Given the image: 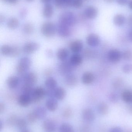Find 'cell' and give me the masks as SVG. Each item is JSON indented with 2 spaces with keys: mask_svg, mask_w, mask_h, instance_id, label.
Segmentation results:
<instances>
[{
  "mask_svg": "<svg viewBox=\"0 0 132 132\" xmlns=\"http://www.w3.org/2000/svg\"><path fill=\"white\" fill-rule=\"evenodd\" d=\"M69 52L67 49L63 48H60L57 53V56L60 61H66L69 56Z\"/></svg>",
  "mask_w": 132,
  "mask_h": 132,
  "instance_id": "cell-20",
  "label": "cell"
},
{
  "mask_svg": "<svg viewBox=\"0 0 132 132\" xmlns=\"http://www.w3.org/2000/svg\"><path fill=\"white\" fill-rule=\"evenodd\" d=\"M21 132H31L29 130H26V129H25V130H22V131Z\"/></svg>",
  "mask_w": 132,
  "mask_h": 132,
  "instance_id": "cell-57",
  "label": "cell"
},
{
  "mask_svg": "<svg viewBox=\"0 0 132 132\" xmlns=\"http://www.w3.org/2000/svg\"><path fill=\"white\" fill-rule=\"evenodd\" d=\"M127 109H128V111L129 112L130 114H132V105H128V106Z\"/></svg>",
  "mask_w": 132,
  "mask_h": 132,
  "instance_id": "cell-51",
  "label": "cell"
},
{
  "mask_svg": "<svg viewBox=\"0 0 132 132\" xmlns=\"http://www.w3.org/2000/svg\"><path fill=\"white\" fill-rule=\"evenodd\" d=\"M5 110V105L4 103L1 102L0 103V113L1 114L3 113L4 111Z\"/></svg>",
  "mask_w": 132,
  "mask_h": 132,
  "instance_id": "cell-46",
  "label": "cell"
},
{
  "mask_svg": "<svg viewBox=\"0 0 132 132\" xmlns=\"http://www.w3.org/2000/svg\"><path fill=\"white\" fill-rule=\"evenodd\" d=\"M83 44L81 40L77 39L72 41L69 44V48L73 52L78 53L82 51Z\"/></svg>",
  "mask_w": 132,
  "mask_h": 132,
  "instance_id": "cell-12",
  "label": "cell"
},
{
  "mask_svg": "<svg viewBox=\"0 0 132 132\" xmlns=\"http://www.w3.org/2000/svg\"><path fill=\"white\" fill-rule=\"evenodd\" d=\"M104 1L108 3H111V2H113L114 0H104Z\"/></svg>",
  "mask_w": 132,
  "mask_h": 132,
  "instance_id": "cell-56",
  "label": "cell"
},
{
  "mask_svg": "<svg viewBox=\"0 0 132 132\" xmlns=\"http://www.w3.org/2000/svg\"><path fill=\"white\" fill-rule=\"evenodd\" d=\"M129 38V40L132 42V29L129 31L128 35Z\"/></svg>",
  "mask_w": 132,
  "mask_h": 132,
  "instance_id": "cell-50",
  "label": "cell"
},
{
  "mask_svg": "<svg viewBox=\"0 0 132 132\" xmlns=\"http://www.w3.org/2000/svg\"><path fill=\"white\" fill-rule=\"evenodd\" d=\"M108 132H124V131L121 128L118 126H115L111 128Z\"/></svg>",
  "mask_w": 132,
  "mask_h": 132,
  "instance_id": "cell-43",
  "label": "cell"
},
{
  "mask_svg": "<svg viewBox=\"0 0 132 132\" xmlns=\"http://www.w3.org/2000/svg\"><path fill=\"white\" fill-rule=\"evenodd\" d=\"M57 99L51 97L48 98L45 102L46 109L50 112L55 111L58 107V102Z\"/></svg>",
  "mask_w": 132,
  "mask_h": 132,
  "instance_id": "cell-17",
  "label": "cell"
},
{
  "mask_svg": "<svg viewBox=\"0 0 132 132\" xmlns=\"http://www.w3.org/2000/svg\"><path fill=\"white\" fill-rule=\"evenodd\" d=\"M98 11L97 9L94 6H89L84 9V14L87 18L90 19H94L97 15Z\"/></svg>",
  "mask_w": 132,
  "mask_h": 132,
  "instance_id": "cell-14",
  "label": "cell"
},
{
  "mask_svg": "<svg viewBox=\"0 0 132 132\" xmlns=\"http://www.w3.org/2000/svg\"><path fill=\"white\" fill-rule=\"evenodd\" d=\"M19 81V79L18 77L15 76H11L7 80V85L11 89H15L18 85Z\"/></svg>",
  "mask_w": 132,
  "mask_h": 132,
  "instance_id": "cell-23",
  "label": "cell"
},
{
  "mask_svg": "<svg viewBox=\"0 0 132 132\" xmlns=\"http://www.w3.org/2000/svg\"><path fill=\"white\" fill-rule=\"evenodd\" d=\"M42 34L46 37H52L57 31V27L53 22H44L41 28Z\"/></svg>",
  "mask_w": 132,
  "mask_h": 132,
  "instance_id": "cell-2",
  "label": "cell"
},
{
  "mask_svg": "<svg viewBox=\"0 0 132 132\" xmlns=\"http://www.w3.org/2000/svg\"><path fill=\"white\" fill-rule=\"evenodd\" d=\"M73 114V112L72 109L69 107L64 109L62 112L63 117L66 119L72 117Z\"/></svg>",
  "mask_w": 132,
  "mask_h": 132,
  "instance_id": "cell-39",
  "label": "cell"
},
{
  "mask_svg": "<svg viewBox=\"0 0 132 132\" xmlns=\"http://www.w3.org/2000/svg\"><path fill=\"white\" fill-rule=\"evenodd\" d=\"M109 99L111 102L113 103H116L118 102L119 97L116 93L112 92L109 95Z\"/></svg>",
  "mask_w": 132,
  "mask_h": 132,
  "instance_id": "cell-41",
  "label": "cell"
},
{
  "mask_svg": "<svg viewBox=\"0 0 132 132\" xmlns=\"http://www.w3.org/2000/svg\"><path fill=\"white\" fill-rule=\"evenodd\" d=\"M3 128V124L2 122V121H1V122H0V130H2V128Z\"/></svg>",
  "mask_w": 132,
  "mask_h": 132,
  "instance_id": "cell-54",
  "label": "cell"
},
{
  "mask_svg": "<svg viewBox=\"0 0 132 132\" xmlns=\"http://www.w3.org/2000/svg\"><path fill=\"white\" fill-rule=\"evenodd\" d=\"M18 103L20 106L26 107L32 103V99L29 95L22 93L18 98Z\"/></svg>",
  "mask_w": 132,
  "mask_h": 132,
  "instance_id": "cell-13",
  "label": "cell"
},
{
  "mask_svg": "<svg viewBox=\"0 0 132 132\" xmlns=\"http://www.w3.org/2000/svg\"><path fill=\"white\" fill-rule=\"evenodd\" d=\"M19 24V21L15 18H10L7 21V26L10 29H15L18 27Z\"/></svg>",
  "mask_w": 132,
  "mask_h": 132,
  "instance_id": "cell-30",
  "label": "cell"
},
{
  "mask_svg": "<svg viewBox=\"0 0 132 132\" xmlns=\"http://www.w3.org/2000/svg\"><path fill=\"white\" fill-rule=\"evenodd\" d=\"M31 60L27 57H23L19 60L16 67L17 72L20 75L24 74L31 65Z\"/></svg>",
  "mask_w": 132,
  "mask_h": 132,
  "instance_id": "cell-4",
  "label": "cell"
},
{
  "mask_svg": "<svg viewBox=\"0 0 132 132\" xmlns=\"http://www.w3.org/2000/svg\"><path fill=\"white\" fill-rule=\"evenodd\" d=\"M122 71L124 73H130L132 72V64H127L124 65L122 67Z\"/></svg>",
  "mask_w": 132,
  "mask_h": 132,
  "instance_id": "cell-42",
  "label": "cell"
},
{
  "mask_svg": "<svg viewBox=\"0 0 132 132\" xmlns=\"http://www.w3.org/2000/svg\"><path fill=\"white\" fill-rule=\"evenodd\" d=\"M53 54V53L52 50H49L46 51V55L49 57H52V56Z\"/></svg>",
  "mask_w": 132,
  "mask_h": 132,
  "instance_id": "cell-49",
  "label": "cell"
},
{
  "mask_svg": "<svg viewBox=\"0 0 132 132\" xmlns=\"http://www.w3.org/2000/svg\"><path fill=\"white\" fill-rule=\"evenodd\" d=\"M46 95V91L41 87H37L34 88L30 96L32 103H36L41 101Z\"/></svg>",
  "mask_w": 132,
  "mask_h": 132,
  "instance_id": "cell-5",
  "label": "cell"
},
{
  "mask_svg": "<svg viewBox=\"0 0 132 132\" xmlns=\"http://www.w3.org/2000/svg\"><path fill=\"white\" fill-rule=\"evenodd\" d=\"M45 73H46V75H50L52 73V71L50 70H48L46 71Z\"/></svg>",
  "mask_w": 132,
  "mask_h": 132,
  "instance_id": "cell-55",
  "label": "cell"
},
{
  "mask_svg": "<svg viewBox=\"0 0 132 132\" xmlns=\"http://www.w3.org/2000/svg\"><path fill=\"white\" fill-rule=\"evenodd\" d=\"M57 81L53 77L48 78L45 81V85L48 90H54L57 86Z\"/></svg>",
  "mask_w": 132,
  "mask_h": 132,
  "instance_id": "cell-25",
  "label": "cell"
},
{
  "mask_svg": "<svg viewBox=\"0 0 132 132\" xmlns=\"http://www.w3.org/2000/svg\"><path fill=\"white\" fill-rule=\"evenodd\" d=\"M39 48L40 45L38 43L31 42L27 43L24 45L23 51L26 54H32L38 50Z\"/></svg>",
  "mask_w": 132,
  "mask_h": 132,
  "instance_id": "cell-7",
  "label": "cell"
},
{
  "mask_svg": "<svg viewBox=\"0 0 132 132\" xmlns=\"http://www.w3.org/2000/svg\"><path fill=\"white\" fill-rule=\"evenodd\" d=\"M70 27L59 23L57 27V32L60 36L63 38L68 37L71 34Z\"/></svg>",
  "mask_w": 132,
  "mask_h": 132,
  "instance_id": "cell-15",
  "label": "cell"
},
{
  "mask_svg": "<svg viewBox=\"0 0 132 132\" xmlns=\"http://www.w3.org/2000/svg\"><path fill=\"white\" fill-rule=\"evenodd\" d=\"M24 84L33 87L38 80V77L35 73L30 72L26 74L23 78Z\"/></svg>",
  "mask_w": 132,
  "mask_h": 132,
  "instance_id": "cell-6",
  "label": "cell"
},
{
  "mask_svg": "<svg viewBox=\"0 0 132 132\" xmlns=\"http://www.w3.org/2000/svg\"><path fill=\"white\" fill-rule=\"evenodd\" d=\"M128 24L130 26H132V15L129 17L128 19Z\"/></svg>",
  "mask_w": 132,
  "mask_h": 132,
  "instance_id": "cell-48",
  "label": "cell"
},
{
  "mask_svg": "<svg viewBox=\"0 0 132 132\" xmlns=\"http://www.w3.org/2000/svg\"><path fill=\"white\" fill-rule=\"evenodd\" d=\"M129 0H116V1L119 4L121 5H125L127 4Z\"/></svg>",
  "mask_w": 132,
  "mask_h": 132,
  "instance_id": "cell-45",
  "label": "cell"
},
{
  "mask_svg": "<svg viewBox=\"0 0 132 132\" xmlns=\"http://www.w3.org/2000/svg\"><path fill=\"white\" fill-rule=\"evenodd\" d=\"M121 98L125 103L128 104L132 103V91L129 90L123 91L121 94Z\"/></svg>",
  "mask_w": 132,
  "mask_h": 132,
  "instance_id": "cell-29",
  "label": "cell"
},
{
  "mask_svg": "<svg viewBox=\"0 0 132 132\" xmlns=\"http://www.w3.org/2000/svg\"><path fill=\"white\" fill-rule=\"evenodd\" d=\"M72 0H54L56 7L61 9L71 6Z\"/></svg>",
  "mask_w": 132,
  "mask_h": 132,
  "instance_id": "cell-28",
  "label": "cell"
},
{
  "mask_svg": "<svg viewBox=\"0 0 132 132\" xmlns=\"http://www.w3.org/2000/svg\"><path fill=\"white\" fill-rule=\"evenodd\" d=\"M18 119V118L15 115H11L7 118V120H6V123L8 126H14L16 125Z\"/></svg>",
  "mask_w": 132,
  "mask_h": 132,
  "instance_id": "cell-35",
  "label": "cell"
},
{
  "mask_svg": "<svg viewBox=\"0 0 132 132\" xmlns=\"http://www.w3.org/2000/svg\"><path fill=\"white\" fill-rule=\"evenodd\" d=\"M27 119L28 121L31 124L35 123L38 120L33 111L28 113L27 116Z\"/></svg>",
  "mask_w": 132,
  "mask_h": 132,
  "instance_id": "cell-38",
  "label": "cell"
},
{
  "mask_svg": "<svg viewBox=\"0 0 132 132\" xmlns=\"http://www.w3.org/2000/svg\"><path fill=\"white\" fill-rule=\"evenodd\" d=\"M122 58L126 61L132 60V51L129 50H126L122 53Z\"/></svg>",
  "mask_w": 132,
  "mask_h": 132,
  "instance_id": "cell-36",
  "label": "cell"
},
{
  "mask_svg": "<svg viewBox=\"0 0 132 132\" xmlns=\"http://www.w3.org/2000/svg\"><path fill=\"white\" fill-rule=\"evenodd\" d=\"M76 18L72 12L66 11L61 14L59 18V23L69 27L73 26L76 22Z\"/></svg>",
  "mask_w": 132,
  "mask_h": 132,
  "instance_id": "cell-1",
  "label": "cell"
},
{
  "mask_svg": "<svg viewBox=\"0 0 132 132\" xmlns=\"http://www.w3.org/2000/svg\"><path fill=\"white\" fill-rule=\"evenodd\" d=\"M97 111L100 114L105 116L108 114L109 111V107L105 102H101L97 106Z\"/></svg>",
  "mask_w": 132,
  "mask_h": 132,
  "instance_id": "cell-27",
  "label": "cell"
},
{
  "mask_svg": "<svg viewBox=\"0 0 132 132\" xmlns=\"http://www.w3.org/2000/svg\"><path fill=\"white\" fill-rule=\"evenodd\" d=\"M1 52L3 55L15 57L19 55L20 50L18 47L5 45L1 47Z\"/></svg>",
  "mask_w": 132,
  "mask_h": 132,
  "instance_id": "cell-3",
  "label": "cell"
},
{
  "mask_svg": "<svg viewBox=\"0 0 132 132\" xmlns=\"http://www.w3.org/2000/svg\"><path fill=\"white\" fill-rule=\"evenodd\" d=\"M23 30L26 34L30 35L33 32L34 27L31 23H27L23 26Z\"/></svg>",
  "mask_w": 132,
  "mask_h": 132,
  "instance_id": "cell-37",
  "label": "cell"
},
{
  "mask_svg": "<svg viewBox=\"0 0 132 132\" xmlns=\"http://www.w3.org/2000/svg\"><path fill=\"white\" fill-rule=\"evenodd\" d=\"M124 132H132V131L130 130H129L128 129V130H126V131H125Z\"/></svg>",
  "mask_w": 132,
  "mask_h": 132,
  "instance_id": "cell-59",
  "label": "cell"
},
{
  "mask_svg": "<svg viewBox=\"0 0 132 132\" xmlns=\"http://www.w3.org/2000/svg\"><path fill=\"white\" fill-rule=\"evenodd\" d=\"M15 126L19 130L22 131L26 129L27 126V122L24 119L19 118L18 119Z\"/></svg>",
  "mask_w": 132,
  "mask_h": 132,
  "instance_id": "cell-34",
  "label": "cell"
},
{
  "mask_svg": "<svg viewBox=\"0 0 132 132\" xmlns=\"http://www.w3.org/2000/svg\"><path fill=\"white\" fill-rule=\"evenodd\" d=\"M113 21L115 25L118 26H121L125 24L126 19L123 15L118 14L114 16Z\"/></svg>",
  "mask_w": 132,
  "mask_h": 132,
  "instance_id": "cell-31",
  "label": "cell"
},
{
  "mask_svg": "<svg viewBox=\"0 0 132 132\" xmlns=\"http://www.w3.org/2000/svg\"><path fill=\"white\" fill-rule=\"evenodd\" d=\"M82 81L85 85H90L94 82L95 80V76L92 72H86L83 75Z\"/></svg>",
  "mask_w": 132,
  "mask_h": 132,
  "instance_id": "cell-19",
  "label": "cell"
},
{
  "mask_svg": "<svg viewBox=\"0 0 132 132\" xmlns=\"http://www.w3.org/2000/svg\"><path fill=\"white\" fill-rule=\"evenodd\" d=\"M64 82L67 86L74 87L77 84L78 80L77 77L74 75L69 74L65 77Z\"/></svg>",
  "mask_w": 132,
  "mask_h": 132,
  "instance_id": "cell-18",
  "label": "cell"
},
{
  "mask_svg": "<svg viewBox=\"0 0 132 132\" xmlns=\"http://www.w3.org/2000/svg\"><path fill=\"white\" fill-rule=\"evenodd\" d=\"M80 132H91L90 128L88 126H84L81 129Z\"/></svg>",
  "mask_w": 132,
  "mask_h": 132,
  "instance_id": "cell-44",
  "label": "cell"
},
{
  "mask_svg": "<svg viewBox=\"0 0 132 132\" xmlns=\"http://www.w3.org/2000/svg\"><path fill=\"white\" fill-rule=\"evenodd\" d=\"M66 95V90L63 87H59L57 88L54 90L53 92V96L56 99L59 101L63 100Z\"/></svg>",
  "mask_w": 132,
  "mask_h": 132,
  "instance_id": "cell-21",
  "label": "cell"
},
{
  "mask_svg": "<svg viewBox=\"0 0 132 132\" xmlns=\"http://www.w3.org/2000/svg\"><path fill=\"white\" fill-rule=\"evenodd\" d=\"M74 67L70 61H64L59 66V71L62 74L67 75L73 71Z\"/></svg>",
  "mask_w": 132,
  "mask_h": 132,
  "instance_id": "cell-8",
  "label": "cell"
},
{
  "mask_svg": "<svg viewBox=\"0 0 132 132\" xmlns=\"http://www.w3.org/2000/svg\"><path fill=\"white\" fill-rule=\"evenodd\" d=\"M129 6L130 9L132 10V0H130L129 2Z\"/></svg>",
  "mask_w": 132,
  "mask_h": 132,
  "instance_id": "cell-53",
  "label": "cell"
},
{
  "mask_svg": "<svg viewBox=\"0 0 132 132\" xmlns=\"http://www.w3.org/2000/svg\"><path fill=\"white\" fill-rule=\"evenodd\" d=\"M59 130L60 132H75L73 126L67 123H63L61 125Z\"/></svg>",
  "mask_w": 132,
  "mask_h": 132,
  "instance_id": "cell-33",
  "label": "cell"
},
{
  "mask_svg": "<svg viewBox=\"0 0 132 132\" xmlns=\"http://www.w3.org/2000/svg\"><path fill=\"white\" fill-rule=\"evenodd\" d=\"M4 2H7L11 4H15L18 2L19 0H2Z\"/></svg>",
  "mask_w": 132,
  "mask_h": 132,
  "instance_id": "cell-47",
  "label": "cell"
},
{
  "mask_svg": "<svg viewBox=\"0 0 132 132\" xmlns=\"http://www.w3.org/2000/svg\"><path fill=\"white\" fill-rule=\"evenodd\" d=\"M38 119H42L46 116L47 112L45 109L42 106L36 107L33 110Z\"/></svg>",
  "mask_w": 132,
  "mask_h": 132,
  "instance_id": "cell-24",
  "label": "cell"
},
{
  "mask_svg": "<svg viewBox=\"0 0 132 132\" xmlns=\"http://www.w3.org/2000/svg\"><path fill=\"white\" fill-rule=\"evenodd\" d=\"M124 84V81L120 77H116L114 78L112 81V85L114 89H119L122 87Z\"/></svg>",
  "mask_w": 132,
  "mask_h": 132,
  "instance_id": "cell-32",
  "label": "cell"
},
{
  "mask_svg": "<svg viewBox=\"0 0 132 132\" xmlns=\"http://www.w3.org/2000/svg\"><path fill=\"white\" fill-rule=\"evenodd\" d=\"M83 59L81 55L78 53L73 54L70 59L71 63L74 66H79L83 62Z\"/></svg>",
  "mask_w": 132,
  "mask_h": 132,
  "instance_id": "cell-26",
  "label": "cell"
},
{
  "mask_svg": "<svg viewBox=\"0 0 132 132\" xmlns=\"http://www.w3.org/2000/svg\"><path fill=\"white\" fill-rule=\"evenodd\" d=\"M83 5V0H72L71 6L76 9H80Z\"/></svg>",
  "mask_w": 132,
  "mask_h": 132,
  "instance_id": "cell-40",
  "label": "cell"
},
{
  "mask_svg": "<svg viewBox=\"0 0 132 132\" xmlns=\"http://www.w3.org/2000/svg\"><path fill=\"white\" fill-rule=\"evenodd\" d=\"M41 2L42 3H44V4H49V2H50L52 0H40Z\"/></svg>",
  "mask_w": 132,
  "mask_h": 132,
  "instance_id": "cell-52",
  "label": "cell"
},
{
  "mask_svg": "<svg viewBox=\"0 0 132 132\" xmlns=\"http://www.w3.org/2000/svg\"><path fill=\"white\" fill-rule=\"evenodd\" d=\"M43 126L44 130L47 132H54L56 129V125L52 119H47L43 121Z\"/></svg>",
  "mask_w": 132,
  "mask_h": 132,
  "instance_id": "cell-16",
  "label": "cell"
},
{
  "mask_svg": "<svg viewBox=\"0 0 132 132\" xmlns=\"http://www.w3.org/2000/svg\"><path fill=\"white\" fill-rule=\"evenodd\" d=\"M43 15L46 18H50L53 15L54 10L52 5L46 4L43 10Z\"/></svg>",
  "mask_w": 132,
  "mask_h": 132,
  "instance_id": "cell-22",
  "label": "cell"
},
{
  "mask_svg": "<svg viewBox=\"0 0 132 132\" xmlns=\"http://www.w3.org/2000/svg\"><path fill=\"white\" fill-rule=\"evenodd\" d=\"M25 1L28 2H32L34 0H25Z\"/></svg>",
  "mask_w": 132,
  "mask_h": 132,
  "instance_id": "cell-58",
  "label": "cell"
},
{
  "mask_svg": "<svg viewBox=\"0 0 132 132\" xmlns=\"http://www.w3.org/2000/svg\"><path fill=\"white\" fill-rule=\"evenodd\" d=\"M87 43L91 47H96L99 45L100 42V37L94 33H91L88 35L86 39Z\"/></svg>",
  "mask_w": 132,
  "mask_h": 132,
  "instance_id": "cell-10",
  "label": "cell"
},
{
  "mask_svg": "<svg viewBox=\"0 0 132 132\" xmlns=\"http://www.w3.org/2000/svg\"><path fill=\"white\" fill-rule=\"evenodd\" d=\"M82 118L85 121L87 122H91L95 119V114L91 109L87 108L84 109L82 112Z\"/></svg>",
  "mask_w": 132,
  "mask_h": 132,
  "instance_id": "cell-11",
  "label": "cell"
},
{
  "mask_svg": "<svg viewBox=\"0 0 132 132\" xmlns=\"http://www.w3.org/2000/svg\"><path fill=\"white\" fill-rule=\"evenodd\" d=\"M108 58L112 63H118L122 58V53L117 49H112L108 53Z\"/></svg>",
  "mask_w": 132,
  "mask_h": 132,
  "instance_id": "cell-9",
  "label": "cell"
}]
</instances>
